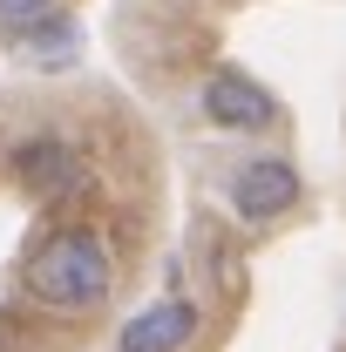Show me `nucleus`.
Wrapping results in <instances>:
<instances>
[{
  "instance_id": "20e7f679",
  "label": "nucleus",
  "mask_w": 346,
  "mask_h": 352,
  "mask_svg": "<svg viewBox=\"0 0 346 352\" xmlns=\"http://www.w3.org/2000/svg\"><path fill=\"white\" fill-rule=\"evenodd\" d=\"M204 122H217L224 135H258L278 122V102H272V88L252 82L245 68H217L211 82H204Z\"/></svg>"
},
{
  "instance_id": "f257e3e1",
  "label": "nucleus",
  "mask_w": 346,
  "mask_h": 352,
  "mask_svg": "<svg viewBox=\"0 0 346 352\" xmlns=\"http://www.w3.org/2000/svg\"><path fill=\"white\" fill-rule=\"evenodd\" d=\"M116 285V258L88 223H61L21 264V292L48 311H95Z\"/></svg>"
},
{
  "instance_id": "6e6552de",
  "label": "nucleus",
  "mask_w": 346,
  "mask_h": 352,
  "mask_svg": "<svg viewBox=\"0 0 346 352\" xmlns=\"http://www.w3.org/2000/svg\"><path fill=\"white\" fill-rule=\"evenodd\" d=\"M0 352H7V332H0Z\"/></svg>"
},
{
  "instance_id": "f03ea898",
  "label": "nucleus",
  "mask_w": 346,
  "mask_h": 352,
  "mask_svg": "<svg viewBox=\"0 0 346 352\" xmlns=\"http://www.w3.org/2000/svg\"><path fill=\"white\" fill-rule=\"evenodd\" d=\"M7 176L28 197H41V204H75L88 190V163L68 135H28V142H14L7 149Z\"/></svg>"
},
{
  "instance_id": "0eeeda50",
  "label": "nucleus",
  "mask_w": 346,
  "mask_h": 352,
  "mask_svg": "<svg viewBox=\"0 0 346 352\" xmlns=\"http://www.w3.org/2000/svg\"><path fill=\"white\" fill-rule=\"evenodd\" d=\"M54 0H0V28H14V21H34V14H48Z\"/></svg>"
},
{
  "instance_id": "423d86ee",
  "label": "nucleus",
  "mask_w": 346,
  "mask_h": 352,
  "mask_svg": "<svg viewBox=\"0 0 346 352\" xmlns=\"http://www.w3.org/2000/svg\"><path fill=\"white\" fill-rule=\"evenodd\" d=\"M0 41L14 47L21 61H34V68H68V61L82 54V28H75V14L48 7V14H34V21L0 28Z\"/></svg>"
},
{
  "instance_id": "39448f33",
  "label": "nucleus",
  "mask_w": 346,
  "mask_h": 352,
  "mask_svg": "<svg viewBox=\"0 0 346 352\" xmlns=\"http://www.w3.org/2000/svg\"><path fill=\"white\" fill-rule=\"evenodd\" d=\"M197 318L204 311L190 305V298H156V305H143L116 332V352H183L190 339H197Z\"/></svg>"
},
{
  "instance_id": "7ed1b4c3",
  "label": "nucleus",
  "mask_w": 346,
  "mask_h": 352,
  "mask_svg": "<svg viewBox=\"0 0 346 352\" xmlns=\"http://www.w3.org/2000/svg\"><path fill=\"white\" fill-rule=\"evenodd\" d=\"M224 197H231V210L245 223H278L285 210H299L305 183H299V170L285 156H245L231 170V183H224Z\"/></svg>"
}]
</instances>
